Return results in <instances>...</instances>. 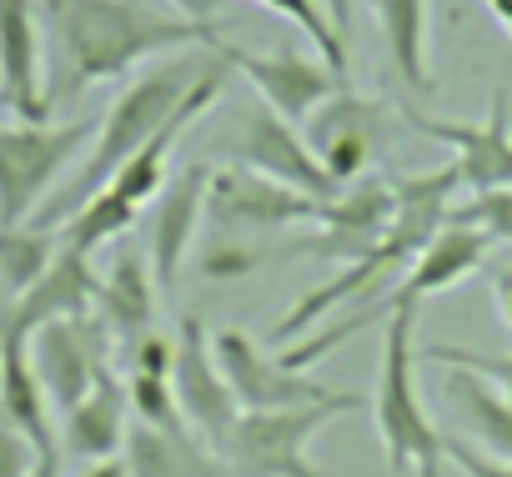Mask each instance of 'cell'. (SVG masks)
Here are the masks:
<instances>
[{"instance_id": "35", "label": "cell", "mask_w": 512, "mask_h": 477, "mask_svg": "<svg viewBox=\"0 0 512 477\" xmlns=\"http://www.w3.org/2000/svg\"><path fill=\"white\" fill-rule=\"evenodd\" d=\"M447 462H452L462 477H512V462H497V457L477 452L467 437H447Z\"/></svg>"}, {"instance_id": "41", "label": "cell", "mask_w": 512, "mask_h": 477, "mask_svg": "<svg viewBox=\"0 0 512 477\" xmlns=\"http://www.w3.org/2000/svg\"><path fill=\"white\" fill-rule=\"evenodd\" d=\"M487 11H492V16H497V26L512 36V0H487Z\"/></svg>"}, {"instance_id": "4", "label": "cell", "mask_w": 512, "mask_h": 477, "mask_svg": "<svg viewBox=\"0 0 512 477\" xmlns=\"http://www.w3.org/2000/svg\"><path fill=\"white\" fill-rule=\"evenodd\" d=\"M397 297V292H392ZM417 307L397 297L387 322H382V357H377V392L367 397L382 457L392 472H417V477H442L447 462V437L437 432L422 387H417Z\"/></svg>"}, {"instance_id": "12", "label": "cell", "mask_w": 512, "mask_h": 477, "mask_svg": "<svg viewBox=\"0 0 512 477\" xmlns=\"http://www.w3.org/2000/svg\"><path fill=\"white\" fill-rule=\"evenodd\" d=\"M206 186H211V161H186L181 171H171L161 196L136 221L141 226V252H146L161 292L181 287V272L191 262V247H196V231L206 221Z\"/></svg>"}, {"instance_id": "24", "label": "cell", "mask_w": 512, "mask_h": 477, "mask_svg": "<svg viewBox=\"0 0 512 477\" xmlns=\"http://www.w3.org/2000/svg\"><path fill=\"white\" fill-rule=\"evenodd\" d=\"M442 392H447L462 432L472 437V447L497 462H512V397L467 367H447Z\"/></svg>"}, {"instance_id": "39", "label": "cell", "mask_w": 512, "mask_h": 477, "mask_svg": "<svg viewBox=\"0 0 512 477\" xmlns=\"http://www.w3.org/2000/svg\"><path fill=\"white\" fill-rule=\"evenodd\" d=\"M61 447H46V452H36V462H31V472L26 477H61Z\"/></svg>"}, {"instance_id": "34", "label": "cell", "mask_w": 512, "mask_h": 477, "mask_svg": "<svg viewBox=\"0 0 512 477\" xmlns=\"http://www.w3.org/2000/svg\"><path fill=\"white\" fill-rule=\"evenodd\" d=\"M36 442H31V432L26 427H16L6 412H0V477H26L31 472V462H36Z\"/></svg>"}, {"instance_id": "22", "label": "cell", "mask_w": 512, "mask_h": 477, "mask_svg": "<svg viewBox=\"0 0 512 477\" xmlns=\"http://www.w3.org/2000/svg\"><path fill=\"white\" fill-rule=\"evenodd\" d=\"M126 427H131V402H126V382L116 372H106L76 407L61 412V452L66 457H81V462H101V457H116L121 442H126Z\"/></svg>"}, {"instance_id": "6", "label": "cell", "mask_w": 512, "mask_h": 477, "mask_svg": "<svg viewBox=\"0 0 512 477\" xmlns=\"http://www.w3.org/2000/svg\"><path fill=\"white\" fill-rule=\"evenodd\" d=\"M362 397L337 392L312 407H287V412H241L231 437L221 442V457L231 477H327L312 457L307 442L342 412H357Z\"/></svg>"}, {"instance_id": "43", "label": "cell", "mask_w": 512, "mask_h": 477, "mask_svg": "<svg viewBox=\"0 0 512 477\" xmlns=\"http://www.w3.org/2000/svg\"><path fill=\"white\" fill-rule=\"evenodd\" d=\"M0 307H6V297H0Z\"/></svg>"}, {"instance_id": "40", "label": "cell", "mask_w": 512, "mask_h": 477, "mask_svg": "<svg viewBox=\"0 0 512 477\" xmlns=\"http://www.w3.org/2000/svg\"><path fill=\"white\" fill-rule=\"evenodd\" d=\"M81 477H131L126 472V457L116 452V457H101V462H86V472Z\"/></svg>"}, {"instance_id": "10", "label": "cell", "mask_w": 512, "mask_h": 477, "mask_svg": "<svg viewBox=\"0 0 512 477\" xmlns=\"http://www.w3.org/2000/svg\"><path fill=\"white\" fill-rule=\"evenodd\" d=\"M397 121L427 141L452 146V166L462 176V191H492V186H512V101L507 91L487 96V116L482 121H447L422 111L412 96H397Z\"/></svg>"}, {"instance_id": "8", "label": "cell", "mask_w": 512, "mask_h": 477, "mask_svg": "<svg viewBox=\"0 0 512 477\" xmlns=\"http://www.w3.org/2000/svg\"><path fill=\"white\" fill-rule=\"evenodd\" d=\"M332 196L297 191L287 181H272L246 166H211L206 186V221L221 236H241V242H262V236L292 231V226H317Z\"/></svg>"}, {"instance_id": "38", "label": "cell", "mask_w": 512, "mask_h": 477, "mask_svg": "<svg viewBox=\"0 0 512 477\" xmlns=\"http://www.w3.org/2000/svg\"><path fill=\"white\" fill-rule=\"evenodd\" d=\"M327 6V16H332V26H337V36L352 46V0H322Z\"/></svg>"}, {"instance_id": "5", "label": "cell", "mask_w": 512, "mask_h": 477, "mask_svg": "<svg viewBox=\"0 0 512 477\" xmlns=\"http://www.w3.org/2000/svg\"><path fill=\"white\" fill-rule=\"evenodd\" d=\"M96 141L91 121H0V226L41 216L51 186Z\"/></svg>"}, {"instance_id": "14", "label": "cell", "mask_w": 512, "mask_h": 477, "mask_svg": "<svg viewBox=\"0 0 512 477\" xmlns=\"http://www.w3.org/2000/svg\"><path fill=\"white\" fill-rule=\"evenodd\" d=\"M216 56L262 96L277 116H287L292 126H302L337 86H347L322 56H302V51H292V46H277V51H267V56H256V51H241V46H216Z\"/></svg>"}, {"instance_id": "13", "label": "cell", "mask_w": 512, "mask_h": 477, "mask_svg": "<svg viewBox=\"0 0 512 477\" xmlns=\"http://www.w3.org/2000/svg\"><path fill=\"white\" fill-rule=\"evenodd\" d=\"M111 332L106 322L91 312V317H76V322H46L36 337H31V362H36V377L51 397V407H76L106 372H111Z\"/></svg>"}, {"instance_id": "21", "label": "cell", "mask_w": 512, "mask_h": 477, "mask_svg": "<svg viewBox=\"0 0 512 477\" xmlns=\"http://www.w3.org/2000/svg\"><path fill=\"white\" fill-rule=\"evenodd\" d=\"M131 477H231L226 457L191 427H146L131 422L121 442Z\"/></svg>"}, {"instance_id": "11", "label": "cell", "mask_w": 512, "mask_h": 477, "mask_svg": "<svg viewBox=\"0 0 512 477\" xmlns=\"http://www.w3.org/2000/svg\"><path fill=\"white\" fill-rule=\"evenodd\" d=\"M211 352H216V367L231 382V397H236L241 412H287V407H312V402L337 397L312 372H297L282 357H272L262 342H256L251 332H241V327L211 332Z\"/></svg>"}, {"instance_id": "7", "label": "cell", "mask_w": 512, "mask_h": 477, "mask_svg": "<svg viewBox=\"0 0 512 477\" xmlns=\"http://www.w3.org/2000/svg\"><path fill=\"white\" fill-rule=\"evenodd\" d=\"M211 151H216V156H231V166L262 171V176L287 181V186L312 191V196H337V191H342V186L322 171V161L312 156L302 126H292L287 116H277L262 96L231 101V111L221 116V131H216Z\"/></svg>"}, {"instance_id": "37", "label": "cell", "mask_w": 512, "mask_h": 477, "mask_svg": "<svg viewBox=\"0 0 512 477\" xmlns=\"http://www.w3.org/2000/svg\"><path fill=\"white\" fill-rule=\"evenodd\" d=\"M171 11H181V16H191V21H211L226 0H166Z\"/></svg>"}, {"instance_id": "18", "label": "cell", "mask_w": 512, "mask_h": 477, "mask_svg": "<svg viewBox=\"0 0 512 477\" xmlns=\"http://www.w3.org/2000/svg\"><path fill=\"white\" fill-rule=\"evenodd\" d=\"M96 292H101V272L91 267V257L61 247L56 262L41 272V282H31L16 302L0 307V332L16 337H36L46 322H76L96 312Z\"/></svg>"}, {"instance_id": "33", "label": "cell", "mask_w": 512, "mask_h": 477, "mask_svg": "<svg viewBox=\"0 0 512 477\" xmlns=\"http://www.w3.org/2000/svg\"><path fill=\"white\" fill-rule=\"evenodd\" d=\"M126 362H131V372H146V377H171V362H176V337H166V332H146L141 342H131L126 352H121Z\"/></svg>"}, {"instance_id": "2", "label": "cell", "mask_w": 512, "mask_h": 477, "mask_svg": "<svg viewBox=\"0 0 512 477\" xmlns=\"http://www.w3.org/2000/svg\"><path fill=\"white\" fill-rule=\"evenodd\" d=\"M392 196H397V211H392V226L382 231V242L352 262H342V272L322 287H312L282 322H277V342L292 347L302 342L312 327H322L327 317H337L342 307H372L382 302L402 272L412 267V257L432 242V236L447 226L457 196H462V176L457 166H437V171H412V176H392Z\"/></svg>"}, {"instance_id": "26", "label": "cell", "mask_w": 512, "mask_h": 477, "mask_svg": "<svg viewBox=\"0 0 512 477\" xmlns=\"http://www.w3.org/2000/svg\"><path fill=\"white\" fill-rule=\"evenodd\" d=\"M136 221H141V211H136L131 201H121L111 186H101L96 196H86V201L61 221L56 242H61V247H71V252H81V257H96L101 247L121 242V236H126Z\"/></svg>"}, {"instance_id": "32", "label": "cell", "mask_w": 512, "mask_h": 477, "mask_svg": "<svg viewBox=\"0 0 512 477\" xmlns=\"http://www.w3.org/2000/svg\"><path fill=\"white\" fill-rule=\"evenodd\" d=\"M422 357L427 362H442V367H467V372L487 377L492 387H502L512 397V357L507 352H477V347H457V342H427Z\"/></svg>"}, {"instance_id": "15", "label": "cell", "mask_w": 512, "mask_h": 477, "mask_svg": "<svg viewBox=\"0 0 512 477\" xmlns=\"http://www.w3.org/2000/svg\"><path fill=\"white\" fill-rule=\"evenodd\" d=\"M171 387H176V402H181V417L191 432H201L216 452L221 442L231 437L241 407L231 397V382L221 377L216 367V352H211V332L196 312L181 317L176 327V362H171Z\"/></svg>"}, {"instance_id": "19", "label": "cell", "mask_w": 512, "mask_h": 477, "mask_svg": "<svg viewBox=\"0 0 512 477\" xmlns=\"http://www.w3.org/2000/svg\"><path fill=\"white\" fill-rule=\"evenodd\" d=\"M156 272L146 262L141 247H121L116 262L101 272V292H96V317L106 322L116 352H126L131 342H141L156 327Z\"/></svg>"}, {"instance_id": "27", "label": "cell", "mask_w": 512, "mask_h": 477, "mask_svg": "<svg viewBox=\"0 0 512 477\" xmlns=\"http://www.w3.org/2000/svg\"><path fill=\"white\" fill-rule=\"evenodd\" d=\"M61 242L46 231V226H0V297L16 302L31 282H41V272L56 262Z\"/></svg>"}, {"instance_id": "9", "label": "cell", "mask_w": 512, "mask_h": 477, "mask_svg": "<svg viewBox=\"0 0 512 477\" xmlns=\"http://www.w3.org/2000/svg\"><path fill=\"white\" fill-rule=\"evenodd\" d=\"M392 131H397V106H387L377 96H357L347 86H337L302 121V136H307L312 156L322 161V171L337 186L362 181L382 161V151L392 146Z\"/></svg>"}, {"instance_id": "17", "label": "cell", "mask_w": 512, "mask_h": 477, "mask_svg": "<svg viewBox=\"0 0 512 477\" xmlns=\"http://www.w3.org/2000/svg\"><path fill=\"white\" fill-rule=\"evenodd\" d=\"M392 211H397V196H392V181L382 176H362L352 186H342L322 221H317V236H307L302 247H287V257H337V262H352L362 252H372L382 242V231L392 226Z\"/></svg>"}, {"instance_id": "16", "label": "cell", "mask_w": 512, "mask_h": 477, "mask_svg": "<svg viewBox=\"0 0 512 477\" xmlns=\"http://www.w3.org/2000/svg\"><path fill=\"white\" fill-rule=\"evenodd\" d=\"M0 101L16 121H51L46 26L36 0H0Z\"/></svg>"}, {"instance_id": "20", "label": "cell", "mask_w": 512, "mask_h": 477, "mask_svg": "<svg viewBox=\"0 0 512 477\" xmlns=\"http://www.w3.org/2000/svg\"><path fill=\"white\" fill-rule=\"evenodd\" d=\"M487 252H492V236H487V231H477V226L447 216V226L412 257V267L402 272V282H397L392 292L407 297V302L442 297V292H452L457 282H467L472 272H482Z\"/></svg>"}, {"instance_id": "25", "label": "cell", "mask_w": 512, "mask_h": 477, "mask_svg": "<svg viewBox=\"0 0 512 477\" xmlns=\"http://www.w3.org/2000/svg\"><path fill=\"white\" fill-rule=\"evenodd\" d=\"M0 412L16 427H26L41 452L61 447L56 427H51V397L31 362V337H16V332H0Z\"/></svg>"}, {"instance_id": "23", "label": "cell", "mask_w": 512, "mask_h": 477, "mask_svg": "<svg viewBox=\"0 0 512 477\" xmlns=\"http://www.w3.org/2000/svg\"><path fill=\"white\" fill-rule=\"evenodd\" d=\"M377 26H382V46H387V66L402 81V96L422 101L437 96V76H432V41H427V0H372Z\"/></svg>"}, {"instance_id": "36", "label": "cell", "mask_w": 512, "mask_h": 477, "mask_svg": "<svg viewBox=\"0 0 512 477\" xmlns=\"http://www.w3.org/2000/svg\"><path fill=\"white\" fill-rule=\"evenodd\" d=\"M492 302H497L502 327L512 332V272H497V277H492Z\"/></svg>"}, {"instance_id": "29", "label": "cell", "mask_w": 512, "mask_h": 477, "mask_svg": "<svg viewBox=\"0 0 512 477\" xmlns=\"http://www.w3.org/2000/svg\"><path fill=\"white\" fill-rule=\"evenodd\" d=\"M126 402H131V422H146V427H186L171 377L131 372V377H126Z\"/></svg>"}, {"instance_id": "3", "label": "cell", "mask_w": 512, "mask_h": 477, "mask_svg": "<svg viewBox=\"0 0 512 477\" xmlns=\"http://www.w3.org/2000/svg\"><path fill=\"white\" fill-rule=\"evenodd\" d=\"M201 66H206V61H196V56L181 51V56H166V61L146 66L141 76H131L126 91H121V96L111 101V111L101 116L96 141L86 146L76 181L61 191V206H46V211H41V226H46V221H66L86 196H96V191L166 126V116H171V111L181 106V96L196 86Z\"/></svg>"}, {"instance_id": "42", "label": "cell", "mask_w": 512, "mask_h": 477, "mask_svg": "<svg viewBox=\"0 0 512 477\" xmlns=\"http://www.w3.org/2000/svg\"><path fill=\"white\" fill-rule=\"evenodd\" d=\"M442 477H462V472H457V467H447V472H442Z\"/></svg>"}, {"instance_id": "30", "label": "cell", "mask_w": 512, "mask_h": 477, "mask_svg": "<svg viewBox=\"0 0 512 477\" xmlns=\"http://www.w3.org/2000/svg\"><path fill=\"white\" fill-rule=\"evenodd\" d=\"M272 252L262 242H241V236H221L201 252V277L206 282H246L251 272H262Z\"/></svg>"}, {"instance_id": "1", "label": "cell", "mask_w": 512, "mask_h": 477, "mask_svg": "<svg viewBox=\"0 0 512 477\" xmlns=\"http://www.w3.org/2000/svg\"><path fill=\"white\" fill-rule=\"evenodd\" d=\"M51 46V101L81 96L101 81H126L141 61L166 51H216L226 36L156 0H36Z\"/></svg>"}, {"instance_id": "31", "label": "cell", "mask_w": 512, "mask_h": 477, "mask_svg": "<svg viewBox=\"0 0 512 477\" xmlns=\"http://www.w3.org/2000/svg\"><path fill=\"white\" fill-rule=\"evenodd\" d=\"M452 221H467V226L487 231L492 247H512V186L472 191L467 201L452 206Z\"/></svg>"}, {"instance_id": "28", "label": "cell", "mask_w": 512, "mask_h": 477, "mask_svg": "<svg viewBox=\"0 0 512 477\" xmlns=\"http://www.w3.org/2000/svg\"><path fill=\"white\" fill-rule=\"evenodd\" d=\"M251 6H262V11L292 21L302 36H312V51L347 81V71H352V46L337 36V26H332V16H327L322 0H251Z\"/></svg>"}]
</instances>
